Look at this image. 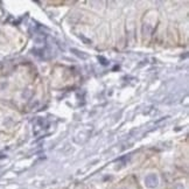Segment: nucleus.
Returning <instances> with one entry per match:
<instances>
[{"label":"nucleus","instance_id":"nucleus-1","mask_svg":"<svg viewBox=\"0 0 189 189\" xmlns=\"http://www.w3.org/2000/svg\"><path fill=\"white\" fill-rule=\"evenodd\" d=\"M145 184L148 188H155L159 184V177L156 176V174H148L145 177Z\"/></svg>","mask_w":189,"mask_h":189},{"label":"nucleus","instance_id":"nucleus-2","mask_svg":"<svg viewBox=\"0 0 189 189\" xmlns=\"http://www.w3.org/2000/svg\"><path fill=\"white\" fill-rule=\"evenodd\" d=\"M44 123H46V120H44L43 118H39L37 120H36L35 125H34V127H35V129H34V133H35V134H37V133H39V131L43 129Z\"/></svg>","mask_w":189,"mask_h":189},{"label":"nucleus","instance_id":"nucleus-3","mask_svg":"<svg viewBox=\"0 0 189 189\" xmlns=\"http://www.w3.org/2000/svg\"><path fill=\"white\" fill-rule=\"evenodd\" d=\"M71 53L75 54L76 56H78V57H81V59H83V60L88 59V55H87V54H84L83 52H79V50H77V49H75V48L71 49Z\"/></svg>","mask_w":189,"mask_h":189},{"label":"nucleus","instance_id":"nucleus-4","mask_svg":"<svg viewBox=\"0 0 189 189\" xmlns=\"http://www.w3.org/2000/svg\"><path fill=\"white\" fill-rule=\"evenodd\" d=\"M151 27H149V25H144V27H142V33L145 34V35H148L149 33H151Z\"/></svg>","mask_w":189,"mask_h":189},{"label":"nucleus","instance_id":"nucleus-5","mask_svg":"<svg viewBox=\"0 0 189 189\" xmlns=\"http://www.w3.org/2000/svg\"><path fill=\"white\" fill-rule=\"evenodd\" d=\"M98 60L101 61V63L103 65H107V64H109V61H107L105 57H103V56H98Z\"/></svg>","mask_w":189,"mask_h":189},{"label":"nucleus","instance_id":"nucleus-6","mask_svg":"<svg viewBox=\"0 0 189 189\" xmlns=\"http://www.w3.org/2000/svg\"><path fill=\"white\" fill-rule=\"evenodd\" d=\"M174 189H184V187H183V184H181V183H177V184H175Z\"/></svg>","mask_w":189,"mask_h":189}]
</instances>
